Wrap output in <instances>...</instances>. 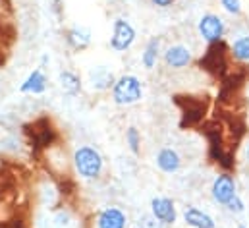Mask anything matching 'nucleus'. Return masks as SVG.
I'll return each mask as SVG.
<instances>
[{
    "instance_id": "obj_1",
    "label": "nucleus",
    "mask_w": 249,
    "mask_h": 228,
    "mask_svg": "<svg viewBox=\"0 0 249 228\" xmlns=\"http://www.w3.org/2000/svg\"><path fill=\"white\" fill-rule=\"evenodd\" d=\"M71 163H73L75 174L81 180H87V182L99 180L105 172V157L93 145H79L73 151Z\"/></svg>"
},
{
    "instance_id": "obj_2",
    "label": "nucleus",
    "mask_w": 249,
    "mask_h": 228,
    "mask_svg": "<svg viewBox=\"0 0 249 228\" xmlns=\"http://www.w3.org/2000/svg\"><path fill=\"white\" fill-rule=\"evenodd\" d=\"M110 97L116 107H133L143 99V81L135 74H122L116 77Z\"/></svg>"
},
{
    "instance_id": "obj_3",
    "label": "nucleus",
    "mask_w": 249,
    "mask_h": 228,
    "mask_svg": "<svg viewBox=\"0 0 249 228\" xmlns=\"http://www.w3.org/2000/svg\"><path fill=\"white\" fill-rule=\"evenodd\" d=\"M137 39V31L133 27V23L125 18H116L112 21V35L108 39V49L116 55H122L125 51H129L133 47Z\"/></svg>"
},
{
    "instance_id": "obj_4",
    "label": "nucleus",
    "mask_w": 249,
    "mask_h": 228,
    "mask_svg": "<svg viewBox=\"0 0 249 228\" xmlns=\"http://www.w3.org/2000/svg\"><path fill=\"white\" fill-rule=\"evenodd\" d=\"M197 31H199V37L207 45H218L226 35V21L218 14L209 12V14H203L199 18Z\"/></svg>"
},
{
    "instance_id": "obj_5",
    "label": "nucleus",
    "mask_w": 249,
    "mask_h": 228,
    "mask_svg": "<svg viewBox=\"0 0 249 228\" xmlns=\"http://www.w3.org/2000/svg\"><path fill=\"white\" fill-rule=\"evenodd\" d=\"M236 195H238V184L232 174L222 172V174L214 176V180L211 184V197L216 205L226 207Z\"/></svg>"
},
{
    "instance_id": "obj_6",
    "label": "nucleus",
    "mask_w": 249,
    "mask_h": 228,
    "mask_svg": "<svg viewBox=\"0 0 249 228\" xmlns=\"http://www.w3.org/2000/svg\"><path fill=\"white\" fill-rule=\"evenodd\" d=\"M149 213L159 223H162L166 228L174 227L178 223V207H176V203H174L172 197H166V195H155V197H151V201H149Z\"/></svg>"
},
{
    "instance_id": "obj_7",
    "label": "nucleus",
    "mask_w": 249,
    "mask_h": 228,
    "mask_svg": "<svg viewBox=\"0 0 249 228\" xmlns=\"http://www.w3.org/2000/svg\"><path fill=\"white\" fill-rule=\"evenodd\" d=\"M127 215L116 205H107L95 215V228H127Z\"/></svg>"
},
{
    "instance_id": "obj_8",
    "label": "nucleus",
    "mask_w": 249,
    "mask_h": 228,
    "mask_svg": "<svg viewBox=\"0 0 249 228\" xmlns=\"http://www.w3.org/2000/svg\"><path fill=\"white\" fill-rule=\"evenodd\" d=\"M162 60H164L166 68H172V70H184V68H187V66L193 62V53L187 49L186 45L176 43V45H170V47L164 49Z\"/></svg>"
},
{
    "instance_id": "obj_9",
    "label": "nucleus",
    "mask_w": 249,
    "mask_h": 228,
    "mask_svg": "<svg viewBox=\"0 0 249 228\" xmlns=\"http://www.w3.org/2000/svg\"><path fill=\"white\" fill-rule=\"evenodd\" d=\"M87 81H89V87L93 91L105 93V91L112 89V85L116 81V76L108 66H93L87 74Z\"/></svg>"
},
{
    "instance_id": "obj_10",
    "label": "nucleus",
    "mask_w": 249,
    "mask_h": 228,
    "mask_svg": "<svg viewBox=\"0 0 249 228\" xmlns=\"http://www.w3.org/2000/svg\"><path fill=\"white\" fill-rule=\"evenodd\" d=\"M49 89V76L41 66H37L33 72L27 74V77L21 81L18 91L21 95H43Z\"/></svg>"
},
{
    "instance_id": "obj_11",
    "label": "nucleus",
    "mask_w": 249,
    "mask_h": 228,
    "mask_svg": "<svg viewBox=\"0 0 249 228\" xmlns=\"http://www.w3.org/2000/svg\"><path fill=\"white\" fill-rule=\"evenodd\" d=\"M155 165L162 174H176L182 169V157L174 147H162L155 157Z\"/></svg>"
},
{
    "instance_id": "obj_12",
    "label": "nucleus",
    "mask_w": 249,
    "mask_h": 228,
    "mask_svg": "<svg viewBox=\"0 0 249 228\" xmlns=\"http://www.w3.org/2000/svg\"><path fill=\"white\" fill-rule=\"evenodd\" d=\"M91 41H93V33L87 25H71L66 31V43L71 51L81 53L91 47Z\"/></svg>"
},
{
    "instance_id": "obj_13",
    "label": "nucleus",
    "mask_w": 249,
    "mask_h": 228,
    "mask_svg": "<svg viewBox=\"0 0 249 228\" xmlns=\"http://www.w3.org/2000/svg\"><path fill=\"white\" fill-rule=\"evenodd\" d=\"M182 219L189 228H216L214 219L207 211H203L199 207H193V205H187L184 209Z\"/></svg>"
},
{
    "instance_id": "obj_14",
    "label": "nucleus",
    "mask_w": 249,
    "mask_h": 228,
    "mask_svg": "<svg viewBox=\"0 0 249 228\" xmlns=\"http://www.w3.org/2000/svg\"><path fill=\"white\" fill-rule=\"evenodd\" d=\"M58 85H60V89H62V93L66 97H77L81 93V89H83L81 77L71 70L58 72Z\"/></svg>"
},
{
    "instance_id": "obj_15",
    "label": "nucleus",
    "mask_w": 249,
    "mask_h": 228,
    "mask_svg": "<svg viewBox=\"0 0 249 228\" xmlns=\"http://www.w3.org/2000/svg\"><path fill=\"white\" fill-rule=\"evenodd\" d=\"M159 58H160V37H151L147 43H145V49L141 53V66L145 70H153L157 64H159Z\"/></svg>"
},
{
    "instance_id": "obj_16",
    "label": "nucleus",
    "mask_w": 249,
    "mask_h": 228,
    "mask_svg": "<svg viewBox=\"0 0 249 228\" xmlns=\"http://www.w3.org/2000/svg\"><path fill=\"white\" fill-rule=\"evenodd\" d=\"M230 53L238 62H249V35L234 39V43L230 45Z\"/></svg>"
},
{
    "instance_id": "obj_17",
    "label": "nucleus",
    "mask_w": 249,
    "mask_h": 228,
    "mask_svg": "<svg viewBox=\"0 0 249 228\" xmlns=\"http://www.w3.org/2000/svg\"><path fill=\"white\" fill-rule=\"evenodd\" d=\"M124 139H125L127 149H129V153L137 157V155L141 153V133H139V130H137L135 126H129V128L125 130Z\"/></svg>"
},
{
    "instance_id": "obj_18",
    "label": "nucleus",
    "mask_w": 249,
    "mask_h": 228,
    "mask_svg": "<svg viewBox=\"0 0 249 228\" xmlns=\"http://www.w3.org/2000/svg\"><path fill=\"white\" fill-rule=\"evenodd\" d=\"M135 227L137 228H166L162 223H159L151 213H143L141 217H137Z\"/></svg>"
},
{
    "instance_id": "obj_19",
    "label": "nucleus",
    "mask_w": 249,
    "mask_h": 228,
    "mask_svg": "<svg viewBox=\"0 0 249 228\" xmlns=\"http://www.w3.org/2000/svg\"><path fill=\"white\" fill-rule=\"evenodd\" d=\"M222 10L232 14V16H240L242 14V0H218Z\"/></svg>"
},
{
    "instance_id": "obj_20",
    "label": "nucleus",
    "mask_w": 249,
    "mask_h": 228,
    "mask_svg": "<svg viewBox=\"0 0 249 228\" xmlns=\"http://www.w3.org/2000/svg\"><path fill=\"white\" fill-rule=\"evenodd\" d=\"M226 209H228L230 213H234V215H242V213L246 211V201H244V199H242V195L238 193V195H236V197L226 205Z\"/></svg>"
},
{
    "instance_id": "obj_21",
    "label": "nucleus",
    "mask_w": 249,
    "mask_h": 228,
    "mask_svg": "<svg viewBox=\"0 0 249 228\" xmlns=\"http://www.w3.org/2000/svg\"><path fill=\"white\" fill-rule=\"evenodd\" d=\"M70 221H71V215L68 213V211H58L56 215H54V223H56V227H68L70 225Z\"/></svg>"
},
{
    "instance_id": "obj_22",
    "label": "nucleus",
    "mask_w": 249,
    "mask_h": 228,
    "mask_svg": "<svg viewBox=\"0 0 249 228\" xmlns=\"http://www.w3.org/2000/svg\"><path fill=\"white\" fill-rule=\"evenodd\" d=\"M174 2L176 0H151V4L157 6V8H170Z\"/></svg>"
},
{
    "instance_id": "obj_23",
    "label": "nucleus",
    "mask_w": 249,
    "mask_h": 228,
    "mask_svg": "<svg viewBox=\"0 0 249 228\" xmlns=\"http://www.w3.org/2000/svg\"><path fill=\"white\" fill-rule=\"evenodd\" d=\"M47 64H51V58H49V55H43V57H41V68L45 70Z\"/></svg>"
},
{
    "instance_id": "obj_24",
    "label": "nucleus",
    "mask_w": 249,
    "mask_h": 228,
    "mask_svg": "<svg viewBox=\"0 0 249 228\" xmlns=\"http://www.w3.org/2000/svg\"><path fill=\"white\" fill-rule=\"evenodd\" d=\"M246 157H248V161H249V143H248V147H246Z\"/></svg>"
},
{
    "instance_id": "obj_25",
    "label": "nucleus",
    "mask_w": 249,
    "mask_h": 228,
    "mask_svg": "<svg viewBox=\"0 0 249 228\" xmlns=\"http://www.w3.org/2000/svg\"><path fill=\"white\" fill-rule=\"evenodd\" d=\"M240 228H249V227H244V225H242V227H240Z\"/></svg>"
}]
</instances>
